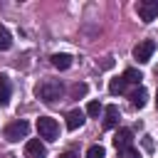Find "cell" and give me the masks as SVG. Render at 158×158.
I'll use <instances>...</instances> for the list:
<instances>
[{"label":"cell","mask_w":158,"mask_h":158,"mask_svg":"<svg viewBox=\"0 0 158 158\" xmlns=\"http://www.w3.org/2000/svg\"><path fill=\"white\" fill-rule=\"evenodd\" d=\"M62 94H64V86H62V81H57V79H44V81L37 86V96H40L44 104H54L57 99H62Z\"/></svg>","instance_id":"cell-1"},{"label":"cell","mask_w":158,"mask_h":158,"mask_svg":"<svg viewBox=\"0 0 158 158\" xmlns=\"http://www.w3.org/2000/svg\"><path fill=\"white\" fill-rule=\"evenodd\" d=\"M37 133L44 141H57L59 138V123L52 116H40L37 118Z\"/></svg>","instance_id":"cell-2"},{"label":"cell","mask_w":158,"mask_h":158,"mask_svg":"<svg viewBox=\"0 0 158 158\" xmlns=\"http://www.w3.org/2000/svg\"><path fill=\"white\" fill-rule=\"evenodd\" d=\"M27 133H30V123H27V121H22V118H17V121L7 123V126H5V131H2L5 141H10V143H15V141L25 138Z\"/></svg>","instance_id":"cell-3"},{"label":"cell","mask_w":158,"mask_h":158,"mask_svg":"<svg viewBox=\"0 0 158 158\" xmlns=\"http://www.w3.org/2000/svg\"><path fill=\"white\" fill-rule=\"evenodd\" d=\"M136 10H138V17L143 22H153L158 17V0H141L136 5Z\"/></svg>","instance_id":"cell-4"},{"label":"cell","mask_w":158,"mask_h":158,"mask_svg":"<svg viewBox=\"0 0 158 158\" xmlns=\"http://www.w3.org/2000/svg\"><path fill=\"white\" fill-rule=\"evenodd\" d=\"M153 49H156V42H153V40H143V42H138V44L133 47V57H136L141 64H146V62L153 57Z\"/></svg>","instance_id":"cell-5"},{"label":"cell","mask_w":158,"mask_h":158,"mask_svg":"<svg viewBox=\"0 0 158 158\" xmlns=\"http://www.w3.org/2000/svg\"><path fill=\"white\" fill-rule=\"evenodd\" d=\"M25 156L27 158H44L47 156V148H44V143L40 138H32V141L25 143Z\"/></svg>","instance_id":"cell-6"},{"label":"cell","mask_w":158,"mask_h":158,"mask_svg":"<svg viewBox=\"0 0 158 158\" xmlns=\"http://www.w3.org/2000/svg\"><path fill=\"white\" fill-rule=\"evenodd\" d=\"M131 141H133V131H131V128H118L116 136H114V146H116V151L131 148Z\"/></svg>","instance_id":"cell-7"},{"label":"cell","mask_w":158,"mask_h":158,"mask_svg":"<svg viewBox=\"0 0 158 158\" xmlns=\"http://www.w3.org/2000/svg\"><path fill=\"white\" fill-rule=\"evenodd\" d=\"M84 121H86V118H84V111H81V109H72V111L67 114V128H69V131L81 128Z\"/></svg>","instance_id":"cell-8"},{"label":"cell","mask_w":158,"mask_h":158,"mask_svg":"<svg viewBox=\"0 0 158 158\" xmlns=\"http://www.w3.org/2000/svg\"><path fill=\"white\" fill-rule=\"evenodd\" d=\"M118 126V106L109 104L104 109V128H116Z\"/></svg>","instance_id":"cell-9"},{"label":"cell","mask_w":158,"mask_h":158,"mask_svg":"<svg viewBox=\"0 0 158 158\" xmlns=\"http://www.w3.org/2000/svg\"><path fill=\"white\" fill-rule=\"evenodd\" d=\"M49 59H52V67H57V69H69V67H72V57L64 54V52H57V54H52Z\"/></svg>","instance_id":"cell-10"},{"label":"cell","mask_w":158,"mask_h":158,"mask_svg":"<svg viewBox=\"0 0 158 158\" xmlns=\"http://www.w3.org/2000/svg\"><path fill=\"white\" fill-rule=\"evenodd\" d=\"M10 91H12L10 79L7 77H0V106H7L10 104Z\"/></svg>","instance_id":"cell-11"},{"label":"cell","mask_w":158,"mask_h":158,"mask_svg":"<svg viewBox=\"0 0 158 158\" xmlns=\"http://www.w3.org/2000/svg\"><path fill=\"white\" fill-rule=\"evenodd\" d=\"M146 99H148V91H146L143 86H138L136 91H131V104H133L136 109H143V106H146Z\"/></svg>","instance_id":"cell-12"},{"label":"cell","mask_w":158,"mask_h":158,"mask_svg":"<svg viewBox=\"0 0 158 158\" xmlns=\"http://www.w3.org/2000/svg\"><path fill=\"white\" fill-rule=\"evenodd\" d=\"M121 79H123L126 84H141V79H143V74H141L138 69H133V67H131V69H126V72L121 74Z\"/></svg>","instance_id":"cell-13"},{"label":"cell","mask_w":158,"mask_h":158,"mask_svg":"<svg viewBox=\"0 0 158 158\" xmlns=\"http://www.w3.org/2000/svg\"><path fill=\"white\" fill-rule=\"evenodd\" d=\"M10 47H12V35L7 32V27L0 25V52H5V49H10Z\"/></svg>","instance_id":"cell-14"},{"label":"cell","mask_w":158,"mask_h":158,"mask_svg":"<svg viewBox=\"0 0 158 158\" xmlns=\"http://www.w3.org/2000/svg\"><path fill=\"white\" fill-rule=\"evenodd\" d=\"M123 89H126V81H123L121 77H116V79L109 81V91H111V94H123Z\"/></svg>","instance_id":"cell-15"},{"label":"cell","mask_w":158,"mask_h":158,"mask_svg":"<svg viewBox=\"0 0 158 158\" xmlns=\"http://www.w3.org/2000/svg\"><path fill=\"white\" fill-rule=\"evenodd\" d=\"M86 91H89V86H86V84L81 81V84H74V86L69 89V96H72V99H81V96H84Z\"/></svg>","instance_id":"cell-16"},{"label":"cell","mask_w":158,"mask_h":158,"mask_svg":"<svg viewBox=\"0 0 158 158\" xmlns=\"http://www.w3.org/2000/svg\"><path fill=\"white\" fill-rule=\"evenodd\" d=\"M101 111H104V109H101V104H99V101H89V104H86V114H89V116H94V118H96Z\"/></svg>","instance_id":"cell-17"},{"label":"cell","mask_w":158,"mask_h":158,"mask_svg":"<svg viewBox=\"0 0 158 158\" xmlns=\"http://www.w3.org/2000/svg\"><path fill=\"white\" fill-rule=\"evenodd\" d=\"M106 156V151L101 148V146H91L89 151H86V158H104Z\"/></svg>","instance_id":"cell-18"},{"label":"cell","mask_w":158,"mask_h":158,"mask_svg":"<svg viewBox=\"0 0 158 158\" xmlns=\"http://www.w3.org/2000/svg\"><path fill=\"white\" fill-rule=\"evenodd\" d=\"M118 158H141V153L131 146V148H123V151H118Z\"/></svg>","instance_id":"cell-19"},{"label":"cell","mask_w":158,"mask_h":158,"mask_svg":"<svg viewBox=\"0 0 158 158\" xmlns=\"http://www.w3.org/2000/svg\"><path fill=\"white\" fill-rule=\"evenodd\" d=\"M59 158H77L74 153H64V156H59Z\"/></svg>","instance_id":"cell-20"},{"label":"cell","mask_w":158,"mask_h":158,"mask_svg":"<svg viewBox=\"0 0 158 158\" xmlns=\"http://www.w3.org/2000/svg\"><path fill=\"white\" fill-rule=\"evenodd\" d=\"M156 106H158V94H156Z\"/></svg>","instance_id":"cell-21"}]
</instances>
